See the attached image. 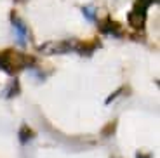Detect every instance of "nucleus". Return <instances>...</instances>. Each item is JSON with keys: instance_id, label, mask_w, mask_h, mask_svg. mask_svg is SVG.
I'll return each instance as SVG.
<instances>
[{"instance_id": "nucleus-10", "label": "nucleus", "mask_w": 160, "mask_h": 158, "mask_svg": "<svg viewBox=\"0 0 160 158\" xmlns=\"http://www.w3.org/2000/svg\"><path fill=\"white\" fill-rule=\"evenodd\" d=\"M115 129H117V122H110L108 125H106V127L103 129V132H101V134H103L104 137H110V136H112L113 132H115Z\"/></svg>"}, {"instance_id": "nucleus-6", "label": "nucleus", "mask_w": 160, "mask_h": 158, "mask_svg": "<svg viewBox=\"0 0 160 158\" xmlns=\"http://www.w3.org/2000/svg\"><path fill=\"white\" fill-rule=\"evenodd\" d=\"M19 82L18 80H14V82H11L7 85V87L4 89V92H2V96H4L5 99H11V97H14V96H18L19 94Z\"/></svg>"}, {"instance_id": "nucleus-12", "label": "nucleus", "mask_w": 160, "mask_h": 158, "mask_svg": "<svg viewBox=\"0 0 160 158\" xmlns=\"http://www.w3.org/2000/svg\"><path fill=\"white\" fill-rule=\"evenodd\" d=\"M136 158H152V155H144V153H138Z\"/></svg>"}, {"instance_id": "nucleus-1", "label": "nucleus", "mask_w": 160, "mask_h": 158, "mask_svg": "<svg viewBox=\"0 0 160 158\" xmlns=\"http://www.w3.org/2000/svg\"><path fill=\"white\" fill-rule=\"evenodd\" d=\"M77 42H78V40H54V42L42 44L37 51H38V54H44V56L66 54V52H70V51H75Z\"/></svg>"}, {"instance_id": "nucleus-3", "label": "nucleus", "mask_w": 160, "mask_h": 158, "mask_svg": "<svg viewBox=\"0 0 160 158\" xmlns=\"http://www.w3.org/2000/svg\"><path fill=\"white\" fill-rule=\"evenodd\" d=\"M11 21H12V24H14V28H16V32H18L19 44L24 45V44H26V37H28V30H26L24 23L19 19V16H18L16 12H12V14H11Z\"/></svg>"}, {"instance_id": "nucleus-9", "label": "nucleus", "mask_w": 160, "mask_h": 158, "mask_svg": "<svg viewBox=\"0 0 160 158\" xmlns=\"http://www.w3.org/2000/svg\"><path fill=\"white\" fill-rule=\"evenodd\" d=\"M82 12H84V16L87 17L91 23L96 21V12H94V9H92V7H82Z\"/></svg>"}, {"instance_id": "nucleus-11", "label": "nucleus", "mask_w": 160, "mask_h": 158, "mask_svg": "<svg viewBox=\"0 0 160 158\" xmlns=\"http://www.w3.org/2000/svg\"><path fill=\"white\" fill-rule=\"evenodd\" d=\"M124 91H125V89H124V87H120V89H117V91H115V92H113V94H112V96H110V97H108V99H106V104H110V103H112V101H115V99H117V97H118V96H120V94H122V92H124Z\"/></svg>"}, {"instance_id": "nucleus-5", "label": "nucleus", "mask_w": 160, "mask_h": 158, "mask_svg": "<svg viewBox=\"0 0 160 158\" xmlns=\"http://www.w3.org/2000/svg\"><path fill=\"white\" fill-rule=\"evenodd\" d=\"M98 45H99L98 42H92V44H89V42H77L75 52H78L80 56H91L98 49Z\"/></svg>"}, {"instance_id": "nucleus-8", "label": "nucleus", "mask_w": 160, "mask_h": 158, "mask_svg": "<svg viewBox=\"0 0 160 158\" xmlns=\"http://www.w3.org/2000/svg\"><path fill=\"white\" fill-rule=\"evenodd\" d=\"M18 136H19V141L23 142V144H26L28 141H32V139H33L35 132H33L28 125H23V127L19 129V132H18Z\"/></svg>"}, {"instance_id": "nucleus-4", "label": "nucleus", "mask_w": 160, "mask_h": 158, "mask_svg": "<svg viewBox=\"0 0 160 158\" xmlns=\"http://www.w3.org/2000/svg\"><path fill=\"white\" fill-rule=\"evenodd\" d=\"M127 21H129V24H131L134 30H141V28L144 26L146 16H144V14H139V12L131 11V12H129V16H127Z\"/></svg>"}, {"instance_id": "nucleus-2", "label": "nucleus", "mask_w": 160, "mask_h": 158, "mask_svg": "<svg viewBox=\"0 0 160 158\" xmlns=\"http://www.w3.org/2000/svg\"><path fill=\"white\" fill-rule=\"evenodd\" d=\"M99 32L106 33V35H113V37H122L124 35V33H122V26H120L117 21L110 19V17H106L104 21L99 23Z\"/></svg>"}, {"instance_id": "nucleus-7", "label": "nucleus", "mask_w": 160, "mask_h": 158, "mask_svg": "<svg viewBox=\"0 0 160 158\" xmlns=\"http://www.w3.org/2000/svg\"><path fill=\"white\" fill-rule=\"evenodd\" d=\"M158 0H136V4H134V12H139V14H144V12L148 11V7L152 4H157Z\"/></svg>"}]
</instances>
